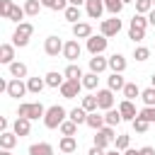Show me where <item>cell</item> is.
Instances as JSON below:
<instances>
[{"label":"cell","mask_w":155,"mask_h":155,"mask_svg":"<svg viewBox=\"0 0 155 155\" xmlns=\"http://www.w3.org/2000/svg\"><path fill=\"white\" fill-rule=\"evenodd\" d=\"M121 121H124V116H121L119 109H107V114H104V124L107 126H119Z\"/></svg>","instance_id":"24"},{"label":"cell","mask_w":155,"mask_h":155,"mask_svg":"<svg viewBox=\"0 0 155 155\" xmlns=\"http://www.w3.org/2000/svg\"><path fill=\"white\" fill-rule=\"evenodd\" d=\"M68 2H70V5H78V7H80V5H85L87 0H68Z\"/></svg>","instance_id":"53"},{"label":"cell","mask_w":155,"mask_h":155,"mask_svg":"<svg viewBox=\"0 0 155 155\" xmlns=\"http://www.w3.org/2000/svg\"><path fill=\"white\" fill-rule=\"evenodd\" d=\"M104 48H107V36L104 34H92L90 39H87V51L92 53V56H99V53H104Z\"/></svg>","instance_id":"6"},{"label":"cell","mask_w":155,"mask_h":155,"mask_svg":"<svg viewBox=\"0 0 155 155\" xmlns=\"http://www.w3.org/2000/svg\"><path fill=\"white\" fill-rule=\"evenodd\" d=\"M124 85H126V80L121 78V73H111L109 75V90L119 92V90H124Z\"/></svg>","instance_id":"31"},{"label":"cell","mask_w":155,"mask_h":155,"mask_svg":"<svg viewBox=\"0 0 155 155\" xmlns=\"http://www.w3.org/2000/svg\"><path fill=\"white\" fill-rule=\"evenodd\" d=\"M80 90H82V80H65V82L61 85V94H63L65 99H75V97L80 94Z\"/></svg>","instance_id":"7"},{"label":"cell","mask_w":155,"mask_h":155,"mask_svg":"<svg viewBox=\"0 0 155 155\" xmlns=\"http://www.w3.org/2000/svg\"><path fill=\"white\" fill-rule=\"evenodd\" d=\"M119 31H121V19H119V15H114V17H109V19H102L99 34H104V36L109 39V36H116Z\"/></svg>","instance_id":"4"},{"label":"cell","mask_w":155,"mask_h":155,"mask_svg":"<svg viewBox=\"0 0 155 155\" xmlns=\"http://www.w3.org/2000/svg\"><path fill=\"white\" fill-rule=\"evenodd\" d=\"M87 126H90V128H94V131H99L102 126H107V124H104V114L90 111V114H87Z\"/></svg>","instance_id":"25"},{"label":"cell","mask_w":155,"mask_h":155,"mask_svg":"<svg viewBox=\"0 0 155 155\" xmlns=\"http://www.w3.org/2000/svg\"><path fill=\"white\" fill-rule=\"evenodd\" d=\"M0 155H12V153H10V150H5V148H2V153H0Z\"/></svg>","instance_id":"56"},{"label":"cell","mask_w":155,"mask_h":155,"mask_svg":"<svg viewBox=\"0 0 155 155\" xmlns=\"http://www.w3.org/2000/svg\"><path fill=\"white\" fill-rule=\"evenodd\" d=\"M44 114H46V109H44V104L41 102H31V107H29V119H44Z\"/></svg>","instance_id":"38"},{"label":"cell","mask_w":155,"mask_h":155,"mask_svg":"<svg viewBox=\"0 0 155 155\" xmlns=\"http://www.w3.org/2000/svg\"><path fill=\"white\" fill-rule=\"evenodd\" d=\"M80 53H82V48H80V44H78V39H70V41H65V46H63V58L65 61H78L80 58Z\"/></svg>","instance_id":"9"},{"label":"cell","mask_w":155,"mask_h":155,"mask_svg":"<svg viewBox=\"0 0 155 155\" xmlns=\"http://www.w3.org/2000/svg\"><path fill=\"white\" fill-rule=\"evenodd\" d=\"M148 22H150V24H153V27H155V7H153V10H150V12H148Z\"/></svg>","instance_id":"51"},{"label":"cell","mask_w":155,"mask_h":155,"mask_svg":"<svg viewBox=\"0 0 155 155\" xmlns=\"http://www.w3.org/2000/svg\"><path fill=\"white\" fill-rule=\"evenodd\" d=\"M133 58H136V61H148V58H150V48H145V46H138V48L133 51Z\"/></svg>","instance_id":"46"},{"label":"cell","mask_w":155,"mask_h":155,"mask_svg":"<svg viewBox=\"0 0 155 155\" xmlns=\"http://www.w3.org/2000/svg\"><path fill=\"white\" fill-rule=\"evenodd\" d=\"M114 145H116V150H126V148L131 145V136H126V133H121V136H116V140H114Z\"/></svg>","instance_id":"42"},{"label":"cell","mask_w":155,"mask_h":155,"mask_svg":"<svg viewBox=\"0 0 155 155\" xmlns=\"http://www.w3.org/2000/svg\"><path fill=\"white\" fill-rule=\"evenodd\" d=\"M87 114L90 111H85L82 107H75L73 111H68V119H73L75 124H87Z\"/></svg>","instance_id":"28"},{"label":"cell","mask_w":155,"mask_h":155,"mask_svg":"<svg viewBox=\"0 0 155 155\" xmlns=\"http://www.w3.org/2000/svg\"><path fill=\"white\" fill-rule=\"evenodd\" d=\"M140 153H143V155H155V148H150V145H145V148H140Z\"/></svg>","instance_id":"50"},{"label":"cell","mask_w":155,"mask_h":155,"mask_svg":"<svg viewBox=\"0 0 155 155\" xmlns=\"http://www.w3.org/2000/svg\"><path fill=\"white\" fill-rule=\"evenodd\" d=\"M109 68H111V73H124V70H126V58H124L121 53L109 56Z\"/></svg>","instance_id":"19"},{"label":"cell","mask_w":155,"mask_h":155,"mask_svg":"<svg viewBox=\"0 0 155 155\" xmlns=\"http://www.w3.org/2000/svg\"><path fill=\"white\" fill-rule=\"evenodd\" d=\"M63 75H65V80H82V70H80V65H75V63H70V65L63 70Z\"/></svg>","instance_id":"30"},{"label":"cell","mask_w":155,"mask_h":155,"mask_svg":"<svg viewBox=\"0 0 155 155\" xmlns=\"http://www.w3.org/2000/svg\"><path fill=\"white\" fill-rule=\"evenodd\" d=\"M107 155H124V153H121V150H109Z\"/></svg>","instance_id":"54"},{"label":"cell","mask_w":155,"mask_h":155,"mask_svg":"<svg viewBox=\"0 0 155 155\" xmlns=\"http://www.w3.org/2000/svg\"><path fill=\"white\" fill-rule=\"evenodd\" d=\"M24 7H19V5H12V12H10V19L12 22H19V19H24Z\"/></svg>","instance_id":"45"},{"label":"cell","mask_w":155,"mask_h":155,"mask_svg":"<svg viewBox=\"0 0 155 155\" xmlns=\"http://www.w3.org/2000/svg\"><path fill=\"white\" fill-rule=\"evenodd\" d=\"M63 41L58 39V36H46V41H44V51H46V56H58V53H63Z\"/></svg>","instance_id":"10"},{"label":"cell","mask_w":155,"mask_h":155,"mask_svg":"<svg viewBox=\"0 0 155 155\" xmlns=\"http://www.w3.org/2000/svg\"><path fill=\"white\" fill-rule=\"evenodd\" d=\"M12 0H0V17H5V19H10V12H12Z\"/></svg>","instance_id":"44"},{"label":"cell","mask_w":155,"mask_h":155,"mask_svg":"<svg viewBox=\"0 0 155 155\" xmlns=\"http://www.w3.org/2000/svg\"><path fill=\"white\" fill-rule=\"evenodd\" d=\"M138 116H143L148 124H155V107H143V109L138 111Z\"/></svg>","instance_id":"43"},{"label":"cell","mask_w":155,"mask_h":155,"mask_svg":"<svg viewBox=\"0 0 155 155\" xmlns=\"http://www.w3.org/2000/svg\"><path fill=\"white\" fill-rule=\"evenodd\" d=\"M145 27H148V17L136 12V15L131 17V24H128V39H133V41H143V36H145Z\"/></svg>","instance_id":"2"},{"label":"cell","mask_w":155,"mask_h":155,"mask_svg":"<svg viewBox=\"0 0 155 155\" xmlns=\"http://www.w3.org/2000/svg\"><path fill=\"white\" fill-rule=\"evenodd\" d=\"M119 111H121L124 121H133V119L138 116V111H136V107H133V102H131V99H124V102L119 104Z\"/></svg>","instance_id":"15"},{"label":"cell","mask_w":155,"mask_h":155,"mask_svg":"<svg viewBox=\"0 0 155 155\" xmlns=\"http://www.w3.org/2000/svg\"><path fill=\"white\" fill-rule=\"evenodd\" d=\"M97 82H99V78H97V73H87V75H82V87H87V90H94L97 87Z\"/></svg>","instance_id":"37"},{"label":"cell","mask_w":155,"mask_h":155,"mask_svg":"<svg viewBox=\"0 0 155 155\" xmlns=\"http://www.w3.org/2000/svg\"><path fill=\"white\" fill-rule=\"evenodd\" d=\"M12 131L19 136V138H24V136H29V131H31V119H24V116H17L15 119V124H12Z\"/></svg>","instance_id":"12"},{"label":"cell","mask_w":155,"mask_h":155,"mask_svg":"<svg viewBox=\"0 0 155 155\" xmlns=\"http://www.w3.org/2000/svg\"><path fill=\"white\" fill-rule=\"evenodd\" d=\"M82 109H85V111H97V109H99L97 94H87V97H82Z\"/></svg>","instance_id":"32"},{"label":"cell","mask_w":155,"mask_h":155,"mask_svg":"<svg viewBox=\"0 0 155 155\" xmlns=\"http://www.w3.org/2000/svg\"><path fill=\"white\" fill-rule=\"evenodd\" d=\"M85 7H87V15H90L92 19H99V17H102V12L107 10V7H104V0H87V2H85Z\"/></svg>","instance_id":"14"},{"label":"cell","mask_w":155,"mask_h":155,"mask_svg":"<svg viewBox=\"0 0 155 155\" xmlns=\"http://www.w3.org/2000/svg\"><path fill=\"white\" fill-rule=\"evenodd\" d=\"M107 68H109V58H102V53L90 58V70H92V73H97V75H99V73H104Z\"/></svg>","instance_id":"16"},{"label":"cell","mask_w":155,"mask_h":155,"mask_svg":"<svg viewBox=\"0 0 155 155\" xmlns=\"http://www.w3.org/2000/svg\"><path fill=\"white\" fill-rule=\"evenodd\" d=\"M87 155H107V153H104V148H99V145H92Z\"/></svg>","instance_id":"48"},{"label":"cell","mask_w":155,"mask_h":155,"mask_svg":"<svg viewBox=\"0 0 155 155\" xmlns=\"http://www.w3.org/2000/svg\"><path fill=\"white\" fill-rule=\"evenodd\" d=\"M7 97H15V99H19V97H24V92H29V87L19 80V78H12L10 82H7Z\"/></svg>","instance_id":"8"},{"label":"cell","mask_w":155,"mask_h":155,"mask_svg":"<svg viewBox=\"0 0 155 155\" xmlns=\"http://www.w3.org/2000/svg\"><path fill=\"white\" fill-rule=\"evenodd\" d=\"M10 75L12 78H27V65L24 63H19V61H15V63H10Z\"/></svg>","instance_id":"29"},{"label":"cell","mask_w":155,"mask_h":155,"mask_svg":"<svg viewBox=\"0 0 155 155\" xmlns=\"http://www.w3.org/2000/svg\"><path fill=\"white\" fill-rule=\"evenodd\" d=\"M31 34H34V24L31 22H19L17 29H15V34H12V44L15 46H27Z\"/></svg>","instance_id":"3"},{"label":"cell","mask_w":155,"mask_h":155,"mask_svg":"<svg viewBox=\"0 0 155 155\" xmlns=\"http://www.w3.org/2000/svg\"><path fill=\"white\" fill-rule=\"evenodd\" d=\"M7 126H10V124H7V119H5V116H0V133H2V131H7Z\"/></svg>","instance_id":"49"},{"label":"cell","mask_w":155,"mask_h":155,"mask_svg":"<svg viewBox=\"0 0 155 155\" xmlns=\"http://www.w3.org/2000/svg\"><path fill=\"white\" fill-rule=\"evenodd\" d=\"M153 2H155V0H153Z\"/></svg>","instance_id":"58"},{"label":"cell","mask_w":155,"mask_h":155,"mask_svg":"<svg viewBox=\"0 0 155 155\" xmlns=\"http://www.w3.org/2000/svg\"><path fill=\"white\" fill-rule=\"evenodd\" d=\"M104 7H107L111 15H119V12L124 10V2H121V0H104Z\"/></svg>","instance_id":"41"},{"label":"cell","mask_w":155,"mask_h":155,"mask_svg":"<svg viewBox=\"0 0 155 155\" xmlns=\"http://www.w3.org/2000/svg\"><path fill=\"white\" fill-rule=\"evenodd\" d=\"M97 102H99V109H114V90H97Z\"/></svg>","instance_id":"11"},{"label":"cell","mask_w":155,"mask_h":155,"mask_svg":"<svg viewBox=\"0 0 155 155\" xmlns=\"http://www.w3.org/2000/svg\"><path fill=\"white\" fill-rule=\"evenodd\" d=\"M41 5H44V7H48V10L63 12V10L68 7V0H41Z\"/></svg>","instance_id":"34"},{"label":"cell","mask_w":155,"mask_h":155,"mask_svg":"<svg viewBox=\"0 0 155 155\" xmlns=\"http://www.w3.org/2000/svg\"><path fill=\"white\" fill-rule=\"evenodd\" d=\"M29 155H53V145L51 143H34V145H29Z\"/></svg>","instance_id":"21"},{"label":"cell","mask_w":155,"mask_h":155,"mask_svg":"<svg viewBox=\"0 0 155 155\" xmlns=\"http://www.w3.org/2000/svg\"><path fill=\"white\" fill-rule=\"evenodd\" d=\"M153 7H155L153 0H136V12H138V15H148Z\"/></svg>","instance_id":"39"},{"label":"cell","mask_w":155,"mask_h":155,"mask_svg":"<svg viewBox=\"0 0 155 155\" xmlns=\"http://www.w3.org/2000/svg\"><path fill=\"white\" fill-rule=\"evenodd\" d=\"M44 78H46V85H48V87H61V85L65 82V75H63V73H56V70L46 73Z\"/></svg>","instance_id":"22"},{"label":"cell","mask_w":155,"mask_h":155,"mask_svg":"<svg viewBox=\"0 0 155 155\" xmlns=\"http://www.w3.org/2000/svg\"><path fill=\"white\" fill-rule=\"evenodd\" d=\"M15 145H17V133H15V131H2V133H0V148L12 150Z\"/></svg>","instance_id":"18"},{"label":"cell","mask_w":155,"mask_h":155,"mask_svg":"<svg viewBox=\"0 0 155 155\" xmlns=\"http://www.w3.org/2000/svg\"><path fill=\"white\" fill-rule=\"evenodd\" d=\"M131 124H133V131H136V133H145V131H148V126H150V124H148L143 116H136Z\"/></svg>","instance_id":"40"},{"label":"cell","mask_w":155,"mask_h":155,"mask_svg":"<svg viewBox=\"0 0 155 155\" xmlns=\"http://www.w3.org/2000/svg\"><path fill=\"white\" fill-rule=\"evenodd\" d=\"M140 99H143L145 107H155V87L150 85L148 90H143V92H140Z\"/></svg>","instance_id":"36"},{"label":"cell","mask_w":155,"mask_h":155,"mask_svg":"<svg viewBox=\"0 0 155 155\" xmlns=\"http://www.w3.org/2000/svg\"><path fill=\"white\" fill-rule=\"evenodd\" d=\"M124 155H143V153H140V150H133V148H126Z\"/></svg>","instance_id":"52"},{"label":"cell","mask_w":155,"mask_h":155,"mask_svg":"<svg viewBox=\"0 0 155 155\" xmlns=\"http://www.w3.org/2000/svg\"><path fill=\"white\" fill-rule=\"evenodd\" d=\"M63 15H65V19H68V22H73V24H75V22H80V17H82V12H80V7H78V5H68V7L63 10Z\"/></svg>","instance_id":"27"},{"label":"cell","mask_w":155,"mask_h":155,"mask_svg":"<svg viewBox=\"0 0 155 155\" xmlns=\"http://www.w3.org/2000/svg\"><path fill=\"white\" fill-rule=\"evenodd\" d=\"M150 85H153V87H155V73H153V75H150Z\"/></svg>","instance_id":"55"},{"label":"cell","mask_w":155,"mask_h":155,"mask_svg":"<svg viewBox=\"0 0 155 155\" xmlns=\"http://www.w3.org/2000/svg\"><path fill=\"white\" fill-rule=\"evenodd\" d=\"M58 150H61V153H75V150H78V140H75V136H63L61 143H58Z\"/></svg>","instance_id":"20"},{"label":"cell","mask_w":155,"mask_h":155,"mask_svg":"<svg viewBox=\"0 0 155 155\" xmlns=\"http://www.w3.org/2000/svg\"><path fill=\"white\" fill-rule=\"evenodd\" d=\"M68 119V111L61 107V104H53V107H48L46 109V114H44V126L46 128H61V124Z\"/></svg>","instance_id":"1"},{"label":"cell","mask_w":155,"mask_h":155,"mask_svg":"<svg viewBox=\"0 0 155 155\" xmlns=\"http://www.w3.org/2000/svg\"><path fill=\"white\" fill-rule=\"evenodd\" d=\"M0 63H5V65L15 63V44H2L0 46Z\"/></svg>","instance_id":"17"},{"label":"cell","mask_w":155,"mask_h":155,"mask_svg":"<svg viewBox=\"0 0 155 155\" xmlns=\"http://www.w3.org/2000/svg\"><path fill=\"white\" fill-rule=\"evenodd\" d=\"M121 2H124V5H126V2H131V0H121Z\"/></svg>","instance_id":"57"},{"label":"cell","mask_w":155,"mask_h":155,"mask_svg":"<svg viewBox=\"0 0 155 155\" xmlns=\"http://www.w3.org/2000/svg\"><path fill=\"white\" fill-rule=\"evenodd\" d=\"M44 5H41V0H24V12L29 15V17H34V15H39V10H41Z\"/></svg>","instance_id":"33"},{"label":"cell","mask_w":155,"mask_h":155,"mask_svg":"<svg viewBox=\"0 0 155 155\" xmlns=\"http://www.w3.org/2000/svg\"><path fill=\"white\" fill-rule=\"evenodd\" d=\"M27 87H29V92H34V94H39L44 87H48L46 85V78H29L27 80Z\"/></svg>","instance_id":"26"},{"label":"cell","mask_w":155,"mask_h":155,"mask_svg":"<svg viewBox=\"0 0 155 155\" xmlns=\"http://www.w3.org/2000/svg\"><path fill=\"white\" fill-rule=\"evenodd\" d=\"M121 92H124V99H131V102H133L136 97H140V92H143V90H140L136 82H126Z\"/></svg>","instance_id":"23"},{"label":"cell","mask_w":155,"mask_h":155,"mask_svg":"<svg viewBox=\"0 0 155 155\" xmlns=\"http://www.w3.org/2000/svg\"><path fill=\"white\" fill-rule=\"evenodd\" d=\"M61 133H63V136H75V133H78V124H75L73 119H65V121L61 124Z\"/></svg>","instance_id":"35"},{"label":"cell","mask_w":155,"mask_h":155,"mask_svg":"<svg viewBox=\"0 0 155 155\" xmlns=\"http://www.w3.org/2000/svg\"><path fill=\"white\" fill-rule=\"evenodd\" d=\"M29 107H31L29 102H22V104H19V111H17V116H24V119H29Z\"/></svg>","instance_id":"47"},{"label":"cell","mask_w":155,"mask_h":155,"mask_svg":"<svg viewBox=\"0 0 155 155\" xmlns=\"http://www.w3.org/2000/svg\"><path fill=\"white\" fill-rule=\"evenodd\" d=\"M73 36L75 39H90L92 36V24L90 22H75L73 24Z\"/></svg>","instance_id":"13"},{"label":"cell","mask_w":155,"mask_h":155,"mask_svg":"<svg viewBox=\"0 0 155 155\" xmlns=\"http://www.w3.org/2000/svg\"><path fill=\"white\" fill-rule=\"evenodd\" d=\"M116 140V136H114V126H102L97 133H94V145H99V148H107L109 143H114Z\"/></svg>","instance_id":"5"}]
</instances>
